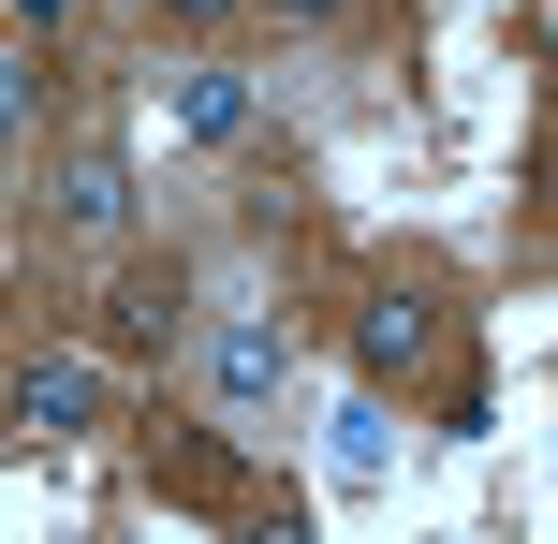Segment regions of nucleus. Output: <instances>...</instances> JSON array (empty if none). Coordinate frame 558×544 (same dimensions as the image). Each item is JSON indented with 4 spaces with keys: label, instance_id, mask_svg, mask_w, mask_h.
Instances as JSON below:
<instances>
[{
    "label": "nucleus",
    "instance_id": "1",
    "mask_svg": "<svg viewBox=\"0 0 558 544\" xmlns=\"http://www.w3.org/2000/svg\"><path fill=\"white\" fill-rule=\"evenodd\" d=\"M279 398H294V324H279V310H221V324H206V412L251 442Z\"/></svg>",
    "mask_w": 558,
    "mask_h": 544
},
{
    "label": "nucleus",
    "instance_id": "2",
    "mask_svg": "<svg viewBox=\"0 0 558 544\" xmlns=\"http://www.w3.org/2000/svg\"><path fill=\"white\" fill-rule=\"evenodd\" d=\"M74 427H104V368L88 353H29L15 368V442H74Z\"/></svg>",
    "mask_w": 558,
    "mask_h": 544
},
{
    "label": "nucleus",
    "instance_id": "3",
    "mask_svg": "<svg viewBox=\"0 0 558 544\" xmlns=\"http://www.w3.org/2000/svg\"><path fill=\"white\" fill-rule=\"evenodd\" d=\"M426 353H441V324H426V294H367V310H353V368H367V383H412Z\"/></svg>",
    "mask_w": 558,
    "mask_h": 544
},
{
    "label": "nucleus",
    "instance_id": "4",
    "mask_svg": "<svg viewBox=\"0 0 558 544\" xmlns=\"http://www.w3.org/2000/svg\"><path fill=\"white\" fill-rule=\"evenodd\" d=\"M177 133H192V147H235V133H251V74H221V59H206V74L177 88Z\"/></svg>",
    "mask_w": 558,
    "mask_h": 544
},
{
    "label": "nucleus",
    "instance_id": "5",
    "mask_svg": "<svg viewBox=\"0 0 558 544\" xmlns=\"http://www.w3.org/2000/svg\"><path fill=\"white\" fill-rule=\"evenodd\" d=\"M59 221H74V235H118V221H133V177H118L104 147H88V162L59 177Z\"/></svg>",
    "mask_w": 558,
    "mask_h": 544
},
{
    "label": "nucleus",
    "instance_id": "6",
    "mask_svg": "<svg viewBox=\"0 0 558 544\" xmlns=\"http://www.w3.org/2000/svg\"><path fill=\"white\" fill-rule=\"evenodd\" d=\"M383 442H397L383 398H338V412H324V471H338V486H367V471H383Z\"/></svg>",
    "mask_w": 558,
    "mask_h": 544
},
{
    "label": "nucleus",
    "instance_id": "7",
    "mask_svg": "<svg viewBox=\"0 0 558 544\" xmlns=\"http://www.w3.org/2000/svg\"><path fill=\"white\" fill-rule=\"evenodd\" d=\"M147 457H162V486H177V500H221V486H235V427H192V442H147Z\"/></svg>",
    "mask_w": 558,
    "mask_h": 544
},
{
    "label": "nucleus",
    "instance_id": "8",
    "mask_svg": "<svg viewBox=\"0 0 558 544\" xmlns=\"http://www.w3.org/2000/svg\"><path fill=\"white\" fill-rule=\"evenodd\" d=\"M279 15H294V29H324V15H353V0H279Z\"/></svg>",
    "mask_w": 558,
    "mask_h": 544
},
{
    "label": "nucleus",
    "instance_id": "9",
    "mask_svg": "<svg viewBox=\"0 0 558 544\" xmlns=\"http://www.w3.org/2000/svg\"><path fill=\"white\" fill-rule=\"evenodd\" d=\"M162 15H192V29H206V15H235V0H162Z\"/></svg>",
    "mask_w": 558,
    "mask_h": 544
},
{
    "label": "nucleus",
    "instance_id": "10",
    "mask_svg": "<svg viewBox=\"0 0 558 544\" xmlns=\"http://www.w3.org/2000/svg\"><path fill=\"white\" fill-rule=\"evenodd\" d=\"M544 59H558V0H544Z\"/></svg>",
    "mask_w": 558,
    "mask_h": 544
}]
</instances>
